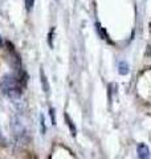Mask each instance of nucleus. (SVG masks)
Segmentation results:
<instances>
[{"label": "nucleus", "instance_id": "9b49d317", "mask_svg": "<svg viewBox=\"0 0 151 159\" xmlns=\"http://www.w3.org/2000/svg\"><path fill=\"white\" fill-rule=\"evenodd\" d=\"M0 45H2V37H0Z\"/></svg>", "mask_w": 151, "mask_h": 159}, {"label": "nucleus", "instance_id": "39448f33", "mask_svg": "<svg viewBox=\"0 0 151 159\" xmlns=\"http://www.w3.org/2000/svg\"><path fill=\"white\" fill-rule=\"evenodd\" d=\"M65 121H66V125H68V127L70 129V131H72V135L73 137H76V134H77V129H76V126H74V123H73V121H72V118H70L68 114H65Z\"/></svg>", "mask_w": 151, "mask_h": 159}, {"label": "nucleus", "instance_id": "f03ea898", "mask_svg": "<svg viewBox=\"0 0 151 159\" xmlns=\"http://www.w3.org/2000/svg\"><path fill=\"white\" fill-rule=\"evenodd\" d=\"M137 154L139 159H150V148L144 143H139L137 147Z\"/></svg>", "mask_w": 151, "mask_h": 159}, {"label": "nucleus", "instance_id": "423d86ee", "mask_svg": "<svg viewBox=\"0 0 151 159\" xmlns=\"http://www.w3.org/2000/svg\"><path fill=\"white\" fill-rule=\"evenodd\" d=\"M40 76H41V84H43V89H44V92H49V85H48V81H47V77H45V74H44V70L41 69L40 70Z\"/></svg>", "mask_w": 151, "mask_h": 159}, {"label": "nucleus", "instance_id": "7ed1b4c3", "mask_svg": "<svg viewBox=\"0 0 151 159\" xmlns=\"http://www.w3.org/2000/svg\"><path fill=\"white\" fill-rule=\"evenodd\" d=\"M12 130H13L15 135L21 137L23 134H24V126L19 121H15V122H12Z\"/></svg>", "mask_w": 151, "mask_h": 159}, {"label": "nucleus", "instance_id": "20e7f679", "mask_svg": "<svg viewBox=\"0 0 151 159\" xmlns=\"http://www.w3.org/2000/svg\"><path fill=\"white\" fill-rule=\"evenodd\" d=\"M118 73L122 74V76L129 73V64L126 61H119L118 62Z\"/></svg>", "mask_w": 151, "mask_h": 159}, {"label": "nucleus", "instance_id": "6e6552de", "mask_svg": "<svg viewBox=\"0 0 151 159\" xmlns=\"http://www.w3.org/2000/svg\"><path fill=\"white\" fill-rule=\"evenodd\" d=\"M40 118H41V126H43V133H44L45 131V119H44V116H41Z\"/></svg>", "mask_w": 151, "mask_h": 159}, {"label": "nucleus", "instance_id": "9d476101", "mask_svg": "<svg viewBox=\"0 0 151 159\" xmlns=\"http://www.w3.org/2000/svg\"><path fill=\"white\" fill-rule=\"evenodd\" d=\"M149 29H150V33H151V23H150V25H149Z\"/></svg>", "mask_w": 151, "mask_h": 159}, {"label": "nucleus", "instance_id": "1a4fd4ad", "mask_svg": "<svg viewBox=\"0 0 151 159\" xmlns=\"http://www.w3.org/2000/svg\"><path fill=\"white\" fill-rule=\"evenodd\" d=\"M50 117H52V123L54 125L56 122H54V110H53V109H50Z\"/></svg>", "mask_w": 151, "mask_h": 159}, {"label": "nucleus", "instance_id": "0eeeda50", "mask_svg": "<svg viewBox=\"0 0 151 159\" xmlns=\"http://www.w3.org/2000/svg\"><path fill=\"white\" fill-rule=\"evenodd\" d=\"M34 6V0H25V7H27L28 11H31Z\"/></svg>", "mask_w": 151, "mask_h": 159}, {"label": "nucleus", "instance_id": "f257e3e1", "mask_svg": "<svg viewBox=\"0 0 151 159\" xmlns=\"http://www.w3.org/2000/svg\"><path fill=\"white\" fill-rule=\"evenodd\" d=\"M0 89H2L3 94H6L11 99H19L23 93L21 85H20L17 77L12 76V74H6L2 78V81H0Z\"/></svg>", "mask_w": 151, "mask_h": 159}]
</instances>
